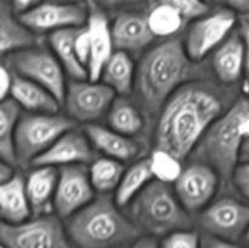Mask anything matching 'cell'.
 Returning a JSON list of instances; mask_svg holds the SVG:
<instances>
[{
	"label": "cell",
	"mask_w": 249,
	"mask_h": 248,
	"mask_svg": "<svg viewBox=\"0 0 249 248\" xmlns=\"http://www.w3.org/2000/svg\"><path fill=\"white\" fill-rule=\"evenodd\" d=\"M221 114V100L211 88L186 83L160 109L155 133L156 147L186 159Z\"/></svg>",
	"instance_id": "cell-1"
},
{
	"label": "cell",
	"mask_w": 249,
	"mask_h": 248,
	"mask_svg": "<svg viewBox=\"0 0 249 248\" xmlns=\"http://www.w3.org/2000/svg\"><path fill=\"white\" fill-rule=\"evenodd\" d=\"M192 61L179 39H168L151 49L136 68L134 89L148 113L162 109L169 97L186 84Z\"/></svg>",
	"instance_id": "cell-2"
},
{
	"label": "cell",
	"mask_w": 249,
	"mask_h": 248,
	"mask_svg": "<svg viewBox=\"0 0 249 248\" xmlns=\"http://www.w3.org/2000/svg\"><path fill=\"white\" fill-rule=\"evenodd\" d=\"M249 139V99L237 100L212 124L192 156L211 165L224 180L232 177Z\"/></svg>",
	"instance_id": "cell-3"
},
{
	"label": "cell",
	"mask_w": 249,
	"mask_h": 248,
	"mask_svg": "<svg viewBox=\"0 0 249 248\" xmlns=\"http://www.w3.org/2000/svg\"><path fill=\"white\" fill-rule=\"evenodd\" d=\"M109 197H100L68 218L67 232L79 248H114L138 238L140 229Z\"/></svg>",
	"instance_id": "cell-4"
},
{
	"label": "cell",
	"mask_w": 249,
	"mask_h": 248,
	"mask_svg": "<svg viewBox=\"0 0 249 248\" xmlns=\"http://www.w3.org/2000/svg\"><path fill=\"white\" fill-rule=\"evenodd\" d=\"M129 207L134 224L151 235H168L191 226L189 212L180 203L174 189L158 180L150 182Z\"/></svg>",
	"instance_id": "cell-5"
},
{
	"label": "cell",
	"mask_w": 249,
	"mask_h": 248,
	"mask_svg": "<svg viewBox=\"0 0 249 248\" xmlns=\"http://www.w3.org/2000/svg\"><path fill=\"white\" fill-rule=\"evenodd\" d=\"M74 128V121L60 113L22 114L15 135L16 163L33 164L61 135Z\"/></svg>",
	"instance_id": "cell-6"
},
{
	"label": "cell",
	"mask_w": 249,
	"mask_h": 248,
	"mask_svg": "<svg viewBox=\"0 0 249 248\" xmlns=\"http://www.w3.org/2000/svg\"><path fill=\"white\" fill-rule=\"evenodd\" d=\"M6 62L16 74L44 87L63 104L68 85L66 72L53 51L34 46L10 53Z\"/></svg>",
	"instance_id": "cell-7"
},
{
	"label": "cell",
	"mask_w": 249,
	"mask_h": 248,
	"mask_svg": "<svg viewBox=\"0 0 249 248\" xmlns=\"http://www.w3.org/2000/svg\"><path fill=\"white\" fill-rule=\"evenodd\" d=\"M0 237L5 248H72L68 232L53 215L36 216L16 225L1 223Z\"/></svg>",
	"instance_id": "cell-8"
},
{
	"label": "cell",
	"mask_w": 249,
	"mask_h": 248,
	"mask_svg": "<svg viewBox=\"0 0 249 248\" xmlns=\"http://www.w3.org/2000/svg\"><path fill=\"white\" fill-rule=\"evenodd\" d=\"M237 17L233 11L218 9L195 19L185 35L182 45L192 62L214 53L235 31Z\"/></svg>",
	"instance_id": "cell-9"
},
{
	"label": "cell",
	"mask_w": 249,
	"mask_h": 248,
	"mask_svg": "<svg viewBox=\"0 0 249 248\" xmlns=\"http://www.w3.org/2000/svg\"><path fill=\"white\" fill-rule=\"evenodd\" d=\"M116 92L105 83L72 80L67 85L65 104L67 116L74 122L92 124L108 113Z\"/></svg>",
	"instance_id": "cell-10"
},
{
	"label": "cell",
	"mask_w": 249,
	"mask_h": 248,
	"mask_svg": "<svg viewBox=\"0 0 249 248\" xmlns=\"http://www.w3.org/2000/svg\"><path fill=\"white\" fill-rule=\"evenodd\" d=\"M19 19L36 33H53L87 24L89 7L84 2H63L44 0L33 9L18 15Z\"/></svg>",
	"instance_id": "cell-11"
},
{
	"label": "cell",
	"mask_w": 249,
	"mask_h": 248,
	"mask_svg": "<svg viewBox=\"0 0 249 248\" xmlns=\"http://www.w3.org/2000/svg\"><path fill=\"white\" fill-rule=\"evenodd\" d=\"M199 225L209 236L235 242L249 228V204L220 198L201 212Z\"/></svg>",
	"instance_id": "cell-12"
},
{
	"label": "cell",
	"mask_w": 249,
	"mask_h": 248,
	"mask_svg": "<svg viewBox=\"0 0 249 248\" xmlns=\"http://www.w3.org/2000/svg\"><path fill=\"white\" fill-rule=\"evenodd\" d=\"M219 177L211 165L196 160L184 168L179 179L174 182L175 195L189 213L202 212L213 202Z\"/></svg>",
	"instance_id": "cell-13"
},
{
	"label": "cell",
	"mask_w": 249,
	"mask_h": 248,
	"mask_svg": "<svg viewBox=\"0 0 249 248\" xmlns=\"http://www.w3.org/2000/svg\"><path fill=\"white\" fill-rule=\"evenodd\" d=\"M95 190L84 164L66 165L58 169L53 208L60 218H71L94 201Z\"/></svg>",
	"instance_id": "cell-14"
},
{
	"label": "cell",
	"mask_w": 249,
	"mask_h": 248,
	"mask_svg": "<svg viewBox=\"0 0 249 248\" xmlns=\"http://www.w3.org/2000/svg\"><path fill=\"white\" fill-rule=\"evenodd\" d=\"M92 159V145L85 131L71 129L61 135L32 165L66 167L85 164Z\"/></svg>",
	"instance_id": "cell-15"
},
{
	"label": "cell",
	"mask_w": 249,
	"mask_h": 248,
	"mask_svg": "<svg viewBox=\"0 0 249 248\" xmlns=\"http://www.w3.org/2000/svg\"><path fill=\"white\" fill-rule=\"evenodd\" d=\"M87 31L90 41V58L88 63L89 80L99 82L105 65L114 53L113 38L108 18L96 5L89 9Z\"/></svg>",
	"instance_id": "cell-16"
},
{
	"label": "cell",
	"mask_w": 249,
	"mask_h": 248,
	"mask_svg": "<svg viewBox=\"0 0 249 248\" xmlns=\"http://www.w3.org/2000/svg\"><path fill=\"white\" fill-rule=\"evenodd\" d=\"M114 49L125 53H138L147 48L155 39L148 27L146 15L122 11L111 24Z\"/></svg>",
	"instance_id": "cell-17"
},
{
	"label": "cell",
	"mask_w": 249,
	"mask_h": 248,
	"mask_svg": "<svg viewBox=\"0 0 249 248\" xmlns=\"http://www.w3.org/2000/svg\"><path fill=\"white\" fill-rule=\"evenodd\" d=\"M246 41L240 31H233L229 38L215 49L212 68L223 84H233L241 79L246 70Z\"/></svg>",
	"instance_id": "cell-18"
},
{
	"label": "cell",
	"mask_w": 249,
	"mask_h": 248,
	"mask_svg": "<svg viewBox=\"0 0 249 248\" xmlns=\"http://www.w3.org/2000/svg\"><path fill=\"white\" fill-rule=\"evenodd\" d=\"M57 180L58 169L55 167L38 165L29 173L26 189L34 215H46L53 207Z\"/></svg>",
	"instance_id": "cell-19"
},
{
	"label": "cell",
	"mask_w": 249,
	"mask_h": 248,
	"mask_svg": "<svg viewBox=\"0 0 249 248\" xmlns=\"http://www.w3.org/2000/svg\"><path fill=\"white\" fill-rule=\"evenodd\" d=\"M32 207L26 189V180L21 175H15L7 181L0 184V215L1 223H24L31 219Z\"/></svg>",
	"instance_id": "cell-20"
},
{
	"label": "cell",
	"mask_w": 249,
	"mask_h": 248,
	"mask_svg": "<svg viewBox=\"0 0 249 248\" xmlns=\"http://www.w3.org/2000/svg\"><path fill=\"white\" fill-rule=\"evenodd\" d=\"M84 131L92 147L104 153L106 157L125 162L138 155V143L131 138L117 133L113 129L92 123L87 124Z\"/></svg>",
	"instance_id": "cell-21"
},
{
	"label": "cell",
	"mask_w": 249,
	"mask_h": 248,
	"mask_svg": "<svg viewBox=\"0 0 249 248\" xmlns=\"http://www.w3.org/2000/svg\"><path fill=\"white\" fill-rule=\"evenodd\" d=\"M36 32L26 26L5 0L0 7V50L2 55L34 48Z\"/></svg>",
	"instance_id": "cell-22"
},
{
	"label": "cell",
	"mask_w": 249,
	"mask_h": 248,
	"mask_svg": "<svg viewBox=\"0 0 249 248\" xmlns=\"http://www.w3.org/2000/svg\"><path fill=\"white\" fill-rule=\"evenodd\" d=\"M10 97L29 113H57L61 106L53 92L16 73Z\"/></svg>",
	"instance_id": "cell-23"
},
{
	"label": "cell",
	"mask_w": 249,
	"mask_h": 248,
	"mask_svg": "<svg viewBox=\"0 0 249 248\" xmlns=\"http://www.w3.org/2000/svg\"><path fill=\"white\" fill-rule=\"evenodd\" d=\"M79 28L61 29V31L53 32L49 35L51 51L55 53V56L62 65L66 74L70 75L72 80L89 79L87 67L78 58L74 46L75 36H77V32Z\"/></svg>",
	"instance_id": "cell-24"
},
{
	"label": "cell",
	"mask_w": 249,
	"mask_h": 248,
	"mask_svg": "<svg viewBox=\"0 0 249 248\" xmlns=\"http://www.w3.org/2000/svg\"><path fill=\"white\" fill-rule=\"evenodd\" d=\"M100 79L118 96L130 94L136 80V68L131 56L125 51H114L105 65Z\"/></svg>",
	"instance_id": "cell-25"
},
{
	"label": "cell",
	"mask_w": 249,
	"mask_h": 248,
	"mask_svg": "<svg viewBox=\"0 0 249 248\" xmlns=\"http://www.w3.org/2000/svg\"><path fill=\"white\" fill-rule=\"evenodd\" d=\"M155 180L151 170L150 159L143 158L134 163L131 167L124 172L121 182L114 192V202L119 208L129 206L135 199V197L143 191L150 182Z\"/></svg>",
	"instance_id": "cell-26"
},
{
	"label": "cell",
	"mask_w": 249,
	"mask_h": 248,
	"mask_svg": "<svg viewBox=\"0 0 249 248\" xmlns=\"http://www.w3.org/2000/svg\"><path fill=\"white\" fill-rule=\"evenodd\" d=\"M148 27L155 38L172 39L187 24L181 14L168 2L155 0L146 14Z\"/></svg>",
	"instance_id": "cell-27"
},
{
	"label": "cell",
	"mask_w": 249,
	"mask_h": 248,
	"mask_svg": "<svg viewBox=\"0 0 249 248\" xmlns=\"http://www.w3.org/2000/svg\"><path fill=\"white\" fill-rule=\"evenodd\" d=\"M21 106L7 97L0 105V156L1 160L16 164L15 155V135L21 119Z\"/></svg>",
	"instance_id": "cell-28"
},
{
	"label": "cell",
	"mask_w": 249,
	"mask_h": 248,
	"mask_svg": "<svg viewBox=\"0 0 249 248\" xmlns=\"http://www.w3.org/2000/svg\"><path fill=\"white\" fill-rule=\"evenodd\" d=\"M107 121L109 128L129 138L139 134L143 128L142 114L125 96L116 97L107 113Z\"/></svg>",
	"instance_id": "cell-29"
},
{
	"label": "cell",
	"mask_w": 249,
	"mask_h": 248,
	"mask_svg": "<svg viewBox=\"0 0 249 248\" xmlns=\"http://www.w3.org/2000/svg\"><path fill=\"white\" fill-rule=\"evenodd\" d=\"M123 163L113 158L104 157L94 160L89 167V177L92 187L99 194L116 191L123 177Z\"/></svg>",
	"instance_id": "cell-30"
},
{
	"label": "cell",
	"mask_w": 249,
	"mask_h": 248,
	"mask_svg": "<svg viewBox=\"0 0 249 248\" xmlns=\"http://www.w3.org/2000/svg\"><path fill=\"white\" fill-rule=\"evenodd\" d=\"M148 159L153 177L160 182L174 184L184 170L181 165L182 160L162 148L156 147Z\"/></svg>",
	"instance_id": "cell-31"
},
{
	"label": "cell",
	"mask_w": 249,
	"mask_h": 248,
	"mask_svg": "<svg viewBox=\"0 0 249 248\" xmlns=\"http://www.w3.org/2000/svg\"><path fill=\"white\" fill-rule=\"evenodd\" d=\"M160 248H202V241L198 233L184 229L165 235Z\"/></svg>",
	"instance_id": "cell-32"
},
{
	"label": "cell",
	"mask_w": 249,
	"mask_h": 248,
	"mask_svg": "<svg viewBox=\"0 0 249 248\" xmlns=\"http://www.w3.org/2000/svg\"><path fill=\"white\" fill-rule=\"evenodd\" d=\"M232 181L240 194L249 201V160L241 162L232 174Z\"/></svg>",
	"instance_id": "cell-33"
},
{
	"label": "cell",
	"mask_w": 249,
	"mask_h": 248,
	"mask_svg": "<svg viewBox=\"0 0 249 248\" xmlns=\"http://www.w3.org/2000/svg\"><path fill=\"white\" fill-rule=\"evenodd\" d=\"M75 51H77L78 58L80 62L87 67L88 70V63H89L90 58V41H89V34H88L87 27L83 26L78 29L77 36L74 40Z\"/></svg>",
	"instance_id": "cell-34"
},
{
	"label": "cell",
	"mask_w": 249,
	"mask_h": 248,
	"mask_svg": "<svg viewBox=\"0 0 249 248\" xmlns=\"http://www.w3.org/2000/svg\"><path fill=\"white\" fill-rule=\"evenodd\" d=\"M211 6L219 7L233 11L235 14H241L243 16H249V0H204Z\"/></svg>",
	"instance_id": "cell-35"
},
{
	"label": "cell",
	"mask_w": 249,
	"mask_h": 248,
	"mask_svg": "<svg viewBox=\"0 0 249 248\" xmlns=\"http://www.w3.org/2000/svg\"><path fill=\"white\" fill-rule=\"evenodd\" d=\"M143 0H94L95 5L100 9L111 10V11H125V9L134 7L136 5L141 4Z\"/></svg>",
	"instance_id": "cell-36"
},
{
	"label": "cell",
	"mask_w": 249,
	"mask_h": 248,
	"mask_svg": "<svg viewBox=\"0 0 249 248\" xmlns=\"http://www.w3.org/2000/svg\"><path fill=\"white\" fill-rule=\"evenodd\" d=\"M15 73L9 66L2 65L0 70V99L5 100L10 97L12 84H14Z\"/></svg>",
	"instance_id": "cell-37"
},
{
	"label": "cell",
	"mask_w": 249,
	"mask_h": 248,
	"mask_svg": "<svg viewBox=\"0 0 249 248\" xmlns=\"http://www.w3.org/2000/svg\"><path fill=\"white\" fill-rule=\"evenodd\" d=\"M240 32L242 33L243 38L246 41V49H247V56H246V84H247V89L249 91V16H245V18L241 22Z\"/></svg>",
	"instance_id": "cell-38"
},
{
	"label": "cell",
	"mask_w": 249,
	"mask_h": 248,
	"mask_svg": "<svg viewBox=\"0 0 249 248\" xmlns=\"http://www.w3.org/2000/svg\"><path fill=\"white\" fill-rule=\"evenodd\" d=\"M44 0H10L9 4L11 5L15 14L18 16V15H22L26 11H28V10L33 9L34 6H36V5H39Z\"/></svg>",
	"instance_id": "cell-39"
},
{
	"label": "cell",
	"mask_w": 249,
	"mask_h": 248,
	"mask_svg": "<svg viewBox=\"0 0 249 248\" xmlns=\"http://www.w3.org/2000/svg\"><path fill=\"white\" fill-rule=\"evenodd\" d=\"M202 248H241L240 246L235 245L231 241L221 240V238L208 236L202 242Z\"/></svg>",
	"instance_id": "cell-40"
},
{
	"label": "cell",
	"mask_w": 249,
	"mask_h": 248,
	"mask_svg": "<svg viewBox=\"0 0 249 248\" xmlns=\"http://www.w3.org/2000/svg\"><path fill=\"white\" fill-rule=\"evenodd\" d=\"M129 248H158V245L155 238L147 236V237H140L135 240Z\"/></svg>",
	"instance_id": "cell-41"
},
{
	"label": "cell",
	"mask_w": 249,
	"mask_h": 248,
	"mask_svg": "<svg viewBox=\"0 0 249 248\" xmlns=\"http://www.w3.org/2000/svg\"><path fill=\"white\" fill-rule=\"evenodd\" d=\"M15 175L16 174H15L12 164L1 160V164H0V184L7 181V180H10L11 177H14Z\"/></svg>",
	"instance_id": "cell-42"
},
{
	"label": "cell",
	"mask_w": 249,
	"mask_h": 248,
	"mask_svg": "<svg viewBox=\"0 0 249 248\" xmlns=\"http://www.w3.org/2000/svg\"><path fill=\"white\" fill-rule=\"evenodd\" d=\"M247 160H249V139L243 145L242 153H241V162H247Z\"/></svg>",
	"instance_id": "cell-43"
},
{
	"label": "cell",
	"mask_w": 249,
	"mask_h": 248,
	"mask_svg": "<svg viewBox=\"0 0 249 248\" xmlns=\"http://www.w3.org/2000/svg\"><path fill=\"white\" fill-rule=\"evenodd\" d=\"M53 1H63V2H84V0H53Z\"/></svg>",
	"instance_id": "cell-44"
},
{
	"label": "cell",
	"mask_w": 249,
	"mask_h": 248,
	"mask_svg": "<svg viewBox=\"0 0 249 248\" xmlns=\"http://www.w3.org/2000/svg\"><path fill=\"white\" fill-rule=\"evenodd\" d=\"M245 237H246V240H247V242H248V245H249V228L247 229V231H246Z\"/></svg>",
	"instance_id": "cell-45"
}]
</instances>
